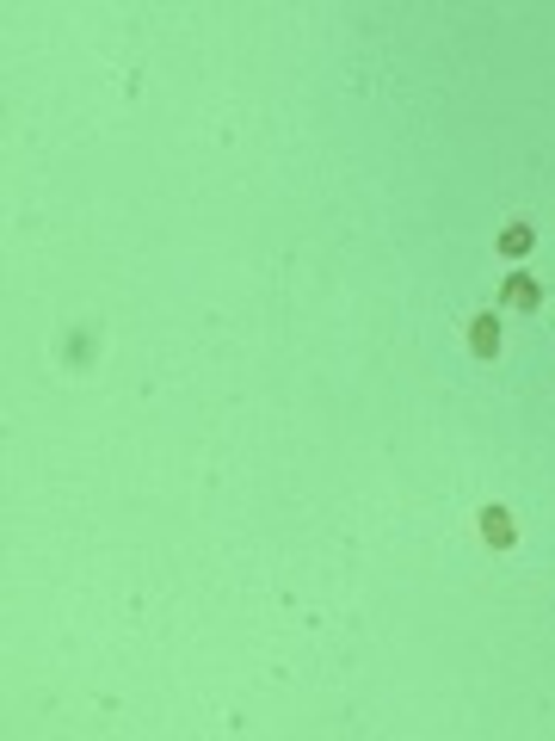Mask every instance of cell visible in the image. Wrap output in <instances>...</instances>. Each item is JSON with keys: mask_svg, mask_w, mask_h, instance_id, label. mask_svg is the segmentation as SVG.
Segmentation results:
<instances>
[{"mask_svg": "<svg viewBox=\"0 0 555 741\" xmlns=\"http://www.w3.org/2000/svg\"><path fill=\"white\" fill-rule=\"evenodd\" d=\"M481 532H488L494 550H512V544H518V525H512L506 507H481Z\"/></svg>", "mask_w": 555, "mask_h": 741, "instance_id": "obj_1", "label": "cell"}, {"mask_svg": "<svg viewBox=\"0 0 555 741\" xmlns=\"http://www.w3.org/2000/svg\"><path fill=\"white\" fill-rule=\"evenodd\" d=\"M469 346L481 352V359H494V352H500V315H475V322H469Z\"/></svg>", "mask_w": 555, "mask_h": 741, "instance_id": "obj_2", "label": "cell"}, {"mask_svg": "<svg viewBox=\"0 0 555 741\" xmlns=\"http://www.w3.org/2000/svg\"><path fill=\"white\" fill-rule=\"evenodd\" d=\"M500 297H506L512 309H537V297H543V291H537V278H531V272H512Z\"/></svg>", "mask_w": 555, "mask_h": 741, "instance_id": "obj_3", "label": "cell"}, {"mask_svg": "<svg viewBox=\"0 0 555 741\" xmlns=\"http://www.w3.org/2000/svg\"><path fill=\"white\" fill-rule=\"evenodd\" d=\"M500 254H506V260H525V254H531V223H506V229H500Z\"/></svg>", "mask_w": 555, "mask_h": 741, "instance_id": "obj_4", "label": "cell"}]
</instances>
